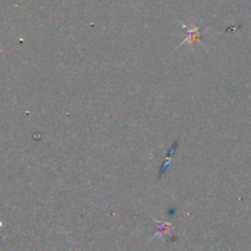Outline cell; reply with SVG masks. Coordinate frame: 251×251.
I'll return each instance as SVG.
<instances>
[{"mask_svg": "<svg viewBox=\"0 0 251 251\" xmlns=\"http://www.w3.org/2000/svg\"><path fill=\"white\" fill-rule=\"evenodd\" d=\"M186 32H188V37L184 39L181 44H190V46H194V43H195L199 39V37H200V32H199V29L196 28V27L193 26L186 27Z\"/></svg>", "mask_w": 251, "mask_h": 251, "instance_id": "1", "label": "cell"}, {"mask_svg": "<svg viewBox=\"0 0 251 251\" xmlns=\"http://www.w3.org/2000/svg\"><path fill=\"white\" fill-rule=\"evenodd\" d=\"M157 222V221H156ZM158 223V230H157L156 235L154 237H158V235H163L166 234V233H168L169 230L172 229V225L171 223H164V222H157Z\"/></svg>", "mask_w": 251, "mask_h": 251, "instance_id": "2", "label": "cell"}]
</instances>
